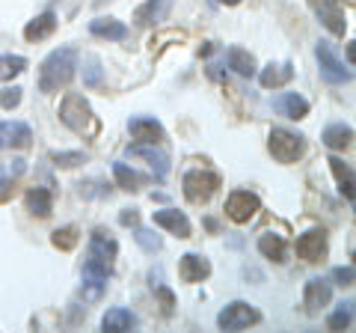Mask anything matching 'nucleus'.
<instances>
[{
	"instance_id": "obj_1",
	"label": "nucleus",
	"mask_w": 356,
	"mask_h": 333,
	"mask_svg": "<svg viewBox=\"0 0 356 333\" xmlns=\"http://www.w3.org/2000/svg\"><path fill=\"white\" fill-rule=\"evenodd\" d=\"M77 57H81V54H77V48H72V45L51 51L39 65V90L42 93L65 90L77 72Z\"/></svg>"
},
{
	"instance_id": "obj_2",
	"label": "nucleus",
	"mask_w": 356,
	"mask_h": 333,
	"mask_svg": "<svg viewBox=\"0 0 356 333\" xmlns=\"http://www.w3.org/2000/svg\"><path fill=\"white\" fill-rule=\"evenodd\" d=\"M60 122L65 128H72L74 134L83 137L98 134V119L81 93H65V98L60 102Z\"/></svg>"
},
{
	"instance_id": "obj_3",
	"label": "nucleus",
	"mask_w": 356,
	"mask_h": 333,
	"mask_svg": "<svg viewBox=\"0 0 356 333\" xmlns=\"http://www.w3.org/2000/svg\"><path fill=\"white\" fill-rule=\"evenodd\" d=\"M116 253H119L116 238L110 235V232H104V229H95L92 235H89V250H86L83 271L98 274V277H110V274H113Z\"/></svg>"
},
{
	"instance_id": "obj_4",
	"label": "nucleus",
	"mask_w": 356,
	"mask_h": 333,
	"mask_svg": "<svg viewBox=\"0 0 356 333\" xmlns=\"http://www.w3.org/2000/svg\"><path fill=\"white\" fill-rule=\"evenodd\" d=\"M267 149H270V155L280 164H294L303 158V152H306V140L294 134V131H288V128H273L270 131V143H267Z\"/></svg>"
},
{
	"instance_id": "obj_5",
	"label": "nucleus",
	"mask_w": 356,
	"mask_h": 333,
	"mask_svg": "<svg viewBox=\"0 0 356 333\" xmlns=\"http://www.w3.org/2000/svg\"><path fill=\"white\" fill-rule=\"evenodd\" d=\"M315 57H318V65H321V77H324L327 84H348L353 77L350 65H344L339 60V54H336V48H332L330 42H318Z\"/></svg>"
},
{
	"instance_id": "obj_6",
	"label": "nucleus",
	"mask_w": 356,
	"mask_h": 333,
	"mask_svg": "<svg viewBox=\"0 0 356 333\" xmlns=\"http://www.w3.org/2000/svg\"><path fill=\"white\" fill-rule=\"evenodd\" d=\"M220 187V176L211 170H191L184 176V196L191 203H208Z\"/></svg>"
},
{
	"instance_id": "obj_7",
	"label": "nucleus",
	"mask_w": 356,
	"mask_h": 333,
	"mask_svg": "<svg viewBox=\"0 0 356 333\" xmlns=\"http://www.w3.org/2000/svg\"><path fill=\"white\" fill-rule=\"evenodd\" d=\"M259 321H261V313L252 304H247V301H232L217 316V325L222 330H243V327H250V325H259Z\"/></svg>"
},
{
	"instance_id": "obj_8",
	"label": "nucleus",
	"mask_w": 356,
	"mask_h": 333,
	"mask_svg": "<svg viewBox=\"0 0 356 333\" xmlns=\"http://www.w3.org/2000/svg\"><path fill=\"white\" fill-rule=\"evenodd\" d=\"M259 208H261V199L252 191H232L226 199V215H229V220H235V224H250Z\"/></svg>"
},
{
	"instance_id": "obj_9",
	"label": "nucleus",
	"mask_w": 356,
	"mask_h": 333,
	"mask_svg": "<svg viewBox=\"0 0 356 333\" xmlns=\"http://www.w3.org/2000/svg\"><path fill=\"white\" fill-rule=\"evenodd\" d=\"M297 256L303 262H324L327 259V232L324 229H309L297 238Z\"/></svg>"
},
{
	"instance_id": "obj_10",
	"label": "nucleus",
	"mask_w": 356,
	"mask_h": 333,
	"mask_svg": "<svg viewBox=\"0 0 356 333\" xmlns=\"http://www.w3.org/2000/svg\"><path fill=\"white\" fill-rule=\"evenodd\" d=\"M330 301H332V286L327 280H321V277H312V280L306 283V288H303V307H306V313L309 316L324 313V309L330 307Z\"/></svg>"
},
{
	"instance_id": "obj_11",
	"label": "nucleus",
	"mask_w": 356,
	"mask_h": 333,
	"mask_svg": "<svg viewBox=\"0 0 356 333\" xmlns=\"http://www.w3.org/2000/svg\"><path fill=\"white\" fill-rule=\"evenodd\" d=\"M312 6H315L321 24H324L332 36H344L348 21H344V13L339 9V0H312Z\"/></svg>"
},
{
	"instance_id": "obj_12",
	"label": "nucleus",
	"mask_w": 356,
	"mask_h": 333,
	"mask_svg": "<svg viewBox=\"0 0 356 333\" xmlns=\"http://www.w3.org/2000/svg\"><path fill=\"white\" fill-rule=\"evenodd\" d=\"M178 277L184 283H202L211 277V262L199 253H184L181 262H178Z\"/></svg>"
},
{
	"instance_id": "obj_13",
	"label": "nucleus",
	"mask_w": 356,
	"mask_h": 333,
	"mask_svg": "<svg viewBox=\"0 0 356 333\" xmlns=\"http://www.w3.org/2000/svg\"><path fill=\"white\" fill-rule=\"evenodd\" d=\"M154 224L163 226V229H170L172 235H178V238H191V232H193L187 215L178 212V208H161V212H154Z\"/></svg>"
},
{
	"instance_id": "obj_14",
	"label": "nucleus",
	"mask_w": 356,
	"mask_h": 333,
	"mask_svg": "<svg viewBox=\"0 0 356 333\" xmlns=\"http://www.w3.org/2000/svg\"><path fill=\"white\" fill-rule=\"evenodd\" d=\"M128 131H131V137L140 140V143H161V140H163L161 122L152 119V116H134V119L128 122Z\"/></svg>"
},
{
	"instance_id": "obj_15",
	"label": "nucleus",
	"mask_w": 356,
	"mask_h": 333,
	"mask_svg": "<svg viewBox=\"0 0 356 333\" xmlns=\"http://www.w3.org/2000/svg\"><path fill=\"white\" fill-rule=\"evenodd\" d=\"M140 325V318L131 313V309L125 307H113V309H107L104 318H102V327L107 333H125V330H134Z\"/></svg>"
},
{
	"instance_id": "obj_16",
	"label": "nucleus",
	"mask_w": 356,
	"mask_h": 333,
	"mask_svg": "<svg viewBox=\"0 0 356 333\" xmlns=\"http://www.w3.org/2000/svg\"><path fill=\"white\" fill-rule=\"evenodd\" d=\"M172 0H146L137 13H134V21H137L140 27H152V24H161V21L166 18V13H170Z\"/></svg>"
},
{
	"instance_id": "obj_17",
	"label": "nucleus",
	"mask_w": 356,
	"mask_h": 333,
	"mask_svg": "<svg viewBox=\"0 0 356 333\" xmlns=\"http://www.w3.org/2000/svg\"><path fill=\"white\" fill-rule=\"evenodd\" d=\"M89 33L98 36V39H110V42L128 39V27H125V21H119V18H95V21H89Z\"/></svg>"
},
{
	"instance_id": "obj_18",
	"label": "nucleus",
	"mask_w": 356,
	"mask_h": 333,
	"mask_svg": "<svg viewBox=\"0 0 356 333\" xmlns=\"http://www.w3.org/2000/svg\"><path fill=\"white\" fill-rule=\"evenodd\" d=\"M291 77H294V65L291 63H270L267 69H261L259 81H261L264 90H280V86H285Z\"/></svg>"
},
{
	"instance_id": "obj_19",
	"label": "nucleus",
	"mask_w": 356,
	"mask_h": 333,
	"mask_svg": "<svg viewBox=\"0 0 356 333\" xmlns=\"http://www.w3.org/2000/svg\"><path fill=\"white\" fill-rule=\"evenodd\" d=\"M128 152L137 155V158H146L149 166L154 170V176H158V179H166V173H170V158H166L163 152L154 149V143H140V146H134Z\"/></svg>"
},
{
	"instance_id": "obj_20",
	"label": "nucleus",
	"mask_w": 356,
	"mask_h": 333,
	"mask_svg": "<svg viewBox=\"0 0 356 333\" xmlns=\"http://www.w3.org/2000/svg\"><path fill=\"white\" fill-rule=\"evenodd\" d=\"M0 137H3V146H15V149H27L33 140V131L24 122H3L0 125Z\"/></svg>"
},
{
	"instance_id": "obj_21",
	"label": "nucleus",
	"mask_w": 356,
	"mask_h": 333,
	"mask_svg": "<svg viewBox=\"0 0 356 333\" xmlns=\"http://www.w3.org/2000/svg\"><path fill=\"white\" fill-rule=\"evenodd\" d=\"M273 107L280 110L282 116H288V119H303L309 114V102L303 95H297V93H282L280 98H276Z\"/></svg>"
},
{
	"instance_id": "obj_22",
	"label": "nucleus",
	"mask_w": 356,
	"mask_h": 333,
	"mask_svg": "<svg viewBox=\"0 0 356 333\" xmlns=\"http://www.w3.org/2000/svg\"><path fill=\"white\" fill-rule=\"evenodd\" d=\"M24 203H27V212H33L36 217H48L54 212V194L48 187H33L24 196Z\"/></svg>"
},
{
	"instance_id": "obj_23",
	"label": "nucleus",
	"mask_w": 356,
	"mask_h": 333,
	"mask_svg": "<svg viewBox=\"0 0 356 333\" xmlns=\"http://www.w3.org/2000/svg\"><path fill=\"white\" fill-rule=\"evenodd\" d=\"M54 30H57V15H54V13H42L39 18H33L30 24L24 27V39L27 42H39L44 36H51Z\"/></svg>"
},
{
	"instance_id": "obj_24",
	"label": "nucleus",
	"mask_w": 356,
	"mask_h": 333,
	"mask_svg": "<svg viewBox=\"0 0 356 333\" xmlns=\"http://www.w3.org/2000/svg\"><path fill=\"white\" fill-rule=\"evenodd\" d=\"M259 250H261V256L273 259V262H285V256H288L285 238L276 235V232H264V235L259 238Z\"/></svg>"
},
{
	"instance_id": "obj_25",
	"label": "nucleus",
	"mask_w": 356,
	"mask_h": 333,
	"mask_svg": "<svg viewBox=\"0 0 356 333\" xmlns=\"http://www.w3.org/2000/svg\"><path fill=\"white\" fill-rule=\"evenodd\" d=\"M321 140H324V146H330V149H348L350 140H353V128L344 125V122H336V125H330L324 131Z\"/></svg>"
},
{
	"instance_id": "obj_26",
	"label": "nucleus",
	"mask_w": 356,
	"mask_h": 333,
	"mask_svg": "<svg viewBox=\"0 0 356 333\" xmlns=\"http://www.w3.org/2000/svg\"><path fill=\"white\" fill-rule=\"evenodd\" d=\"M229 69L238 72L241 77H252L255 75V57L243 48H229Z\"/></svg>"
},
{
	"instance_id": "obj_27",
	"label": "nucleus",
	"mask_w": 356,
	"mask_h": 333,
	"mask_svg": "<svg viewBox=\"0 0 356 333\" xmlns=\"http://www.w3.org/2000/svg\"><path fill=\"white\" fill-rule=\"evenodd\" d=\"M330 170L336 173V179H339V187H341V194L353 199V166L350 164H344L341 158H330Z\"/></svg>"
},
{
	"instance_id": "obj_28",
	"label": "nucleus",
	"mask_w": 356,
	"mask_h": 333,
	"mask_svg": "<svg viewBox=\"0 0 356 333\" xmlns=\"http://www.w3.org/2000/svg\"><path fill=\"white\" fill-rule=\"evenodd\" d=\"M27 69V60L18 54H0V81H13Z\"/></svg>"
},
{
	"instance_id": "obj_29",
	"label": "nucleus",
	"mask_w": 356,
	"mask_h": 333,
	"mask_svg": "<svg viewBox=\"0 0 356 333\" xmlns=\"http://www.w3.org/2000/svg\"><path fill=\"white\" fill-rule=\"evenodd\" d=\"M113 176H116V182H119L122 191H137V187L143 185V176H140V173H134L131 166H128V164H122V161L113 164Z\"/></svg>"
},
{
	"instance_id": "obj_30",
	"label": "nucleus",
	"mask_w": 356,
	"mask_h": 333,
	"mask_svg": "<svg viewBox=\"0 0 356 333\" xmlns=\"http://www.w3.org/2000/svg\"><path fill=\"white\" fill-rule=\"evenodd\" d=\"M134 241H137L146 253H158V250L163 247V238H161L154 229H146V226H137V229H134Z\"/></svg>"
},
{
	"instance_id": "obj_31",
	"label": "nucleus",
	"mask_w": 356,
	"mask_h": 333,
	"mask_svg": "<svg viewBox=\"0 0 356 333\" xmlns=\"http://www.w3.org/2000/svg\"><path fill=\"white\" fill-rule=\"evenodd\" d=\"M104 286H107V277H98V274H89V271H83V297L86 301H98L102 297V292H104Z\"/></svg>"
},
{
	"instance_id": "obj_32",
	"label": "nucleus",
	"mask_w": 356,
	"mask_h": 333,
	"mask_svg": "<svg viewBox=\"0 0 356 333\" xmlns=\"http://www.w3.org/2000/svg\"><path fill=\"white\" fill-rule=\"evenodd\" d=\"M330 330H348L350 325H353V301H348V304H339V309L330 316Z\"/></svg>"
},
{
	"instance_id": "obj_33",
	"label": "nucleus",
	"mask_w": 356,
	"mask_h": 333,
	"mask_svg": "<svg viewBox=\"0 0 356 333\" xmlns=\"http://www.w3.org/2000/svg\"><path fill=\"white\" fill-rule=\"evenodd\" d=\"M51 241H54V247H60V250H74L77 241H81V232H77L74 226H63V229L54 232Z\"/></svg>"
},
{
	"instance_id": "obj_34",
	"label": "nucleus",
	"mask_w": 356,
	"mask_h": 333,
	"mask_svg": "<svg viewBox=\"0 0 356 333\" xmlns=\"http://www.w3.org/2000/svg\"><path fill=\"white\" fill-rule=\"evenodd\" d=\"M152 288H154V292L161 295V301H163V313L170 316V313H172V307H175V297H172V292H170V288L163 286V277H161V271H158V274L152 271Z\"/></svg>"
},
{
	"instance_id": "obj_35",
	"label": "nucleus",
	"mask_w": 356,
	"mask_h": 333,
	"mask_svg": "<svg viewBox=\"0 0 356 333\" xmlns=\"http://www.w3.org/2000/svg\"><path fill=\"white\" fill-rule=\"evenodd\" d=\"M51 161L57 166H77V164H86V155L83 152H51Z\"/></svg>"
},
{
	"instance_id": "obj_36",
	"label": "nucleus",
	"mask_w": 356,
	"mask_h": 333,
	"mask_svg": "<svg viewBox=\"0 0 356 333\" xmlns=\"http://www.w3.org/2000/svg\"><path fill=\"white\" fill-rule=\"evenodd\" d=\"M83 84H89V86H98V84H102V63H98L95 57H89V60H86Z\"/></svg>"
},
{
	"instance_id": "obj_37",
	"label": "nucleus",
	"mask_w": 356,
	"mask_h": 333,
	"mask_svg": "<svg viewBox=\"0 0 356 333\" xmlns=\"http://www.w3.org/2000/svg\"><path fill=\"white\" fill-rule=\"evenodd\" d=\"M21 104V90L18 86H9V90H0V107H6V110H13Z\"/></svg>"
},
{
	"instance_id": "obj_38",
	"label": "nucleus",
	"mask_w": 356,
	"mask_h": 333,
	"mask_svg": "<svg viewBox=\"0 0 356 333\" xmlns=\"http://www.w3.org/2000/svg\"><path fill=\"white\" fill-rule=\"evenodd\" d=\"M332 277L339 280V286H353V268L348 265V268H336L332 271Z\"/></svg>"
},
{
	"instance_id": "obj_39",
	"label": "nucleus",
	"mask_w": 356,
	"mask_h": 333,
	"mask_svg": "<svg viewBox=\"0 0 356 333\" xmlns=\"http://www.w3.org/2000/svg\"><path fill=\"white\" fill-rule=\"evenodd\" d=\"M119 220H122V224H125V226H137V220H140V215H137V212H134V208H125V212H122V215H119Z\"/></svg>"
},
{
	"instance_id": "obj_40",
	"label": "nucleus",
	"mask_w": 356,
	"mask_h": 333,
	"mask_svg": "<svg viewBox=\"0 0 356 333\" xmlns=\"http://www.w3.org/2000/svg\"><path fill=\"white\" fill-rule=\"evenodd\" d=\"M353 54H356V48H353V42L348 45V60H350V65H353Z\"/></svg>"
},
{
	"instance_id": "obj_41",
	"label": "nucleus",
	"mask_w": 356,
	"mask_h": 333,
	"mask_svg": "<svg viewBox=\"0 0 356 333\" xmlns=\"http://www.w3.org/2000/svg\"><path fill=\"white\" fill-rule=\"evenodd\" d=\"M217 3H226V6H238L241 0H217Z\"/></svg>"
},
{
	"instance_id": "obj_42",
	"label": "nucleus",
	"mask_w": 356,
	"mask_h": 333,
	"mask_svg": "<svg viewBox=\"0 0 356 333\" xmlns=\"http://www.w3.org/2000/svg\"><path fill=\"white\" fill-rule=\"evenodd\" d=\"M348 3H353V0H348Z\"/></svg>"
}]
</instances>
